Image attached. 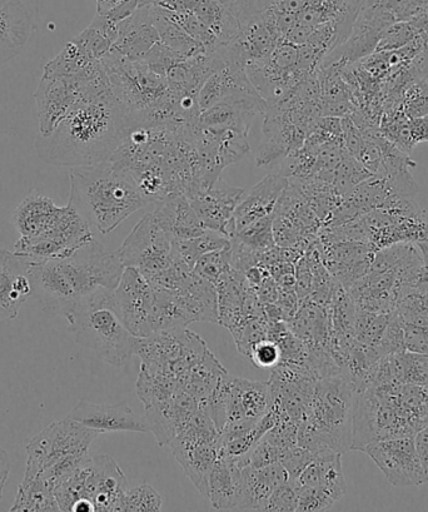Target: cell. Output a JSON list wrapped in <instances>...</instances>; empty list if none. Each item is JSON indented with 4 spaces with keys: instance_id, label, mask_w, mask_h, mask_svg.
Wrapping results in <instances>:
<instances>
[{
    "instance_id": "1",
    "label": "cell",
    "mask_w": 428,
    "mask_h": 512,
    "mask_svg": "<svg viewBox=\"0 0 428 512\" xmlns=\"http://www.w3.org/2000/svg\"><path fill=\"white\" fill-rule=\"evenodd\" d=\"M133 128L112 89L92 94L83 97L49 136L38 134V157L59 167L93 166L108 161Z\"/></svg>"
},
{
    "instance_id": "2",
    "label": "cell",
    "mask_w": 428,
    "mask_h": 512,
    "mask_svg": "<svg viewBox=\"0 0 428 512\" xmlns=\"http://www.w3.org/2000/svg\"><path fill=\"white\" fill-rule=\"evenodd\" d=\"M124 272L117 253H111L96 240L71 256L34 262V295L44 310L66 317L82 297L98 288L116 290Z\"/></svg>"
},
{
    "instance_id": "3",
    "label": "cell",
    "mask_w": 428,
    "mask_h": 512,
    "mask_svg": "<svg viewBox=\"0 0 428 512\" xmlns=\"http://www.w3.org/2000/svg\"><path fill=\"white\" fill-rule=\"evenodd\" d=\"M69 180L68 205L102 235L116 230L134 212L151 203L131 173L109 161L72 168Z\"/></svg>"
},
{
    "instance_id": "4",
    "label": "cell",
    "mask_w": 428,
    "mask_h": 512,
    "mask_svg": "<svg viewBox=\"0 0 428 512\" xmlns=\"http://www.w3.org/2000/svg\"><path fill=\"white\" fill-rule=\"evenodd\" d=\"M101 63L113 96L126 109L134 126L178 128L177 102L167 77L154 73L143 61H129L113 51Z\"/></svg>"
},
{
    "instance_id": "5",
    "label": "cell",
    "mask_w": 428,
    "mask_h": 512,
    "mask_svg": "<svg viewBox=\"0 0 428 512\" xmlns=\"http://www.w3.org/2000/svg\"><path fill=\"white\" fill-rule=\"evenodd\" d=\"M356 391L347 377L330 376L316 381L305 417L298 426L297 445L315 455L351 450Z\"/></svg>"
},
{
    "instance_id": "6",
    "label": "cell",
    "mask_w": 428,
    "mask_h": 512,
    "mask_svg": "<svg viewBox=\"0 0 428 512\" xmlns=\"http://www.w3.org/2000/svg\"><path fill=\"white\" fill-rule=\"evenodd\" d=\"M66 318L78 344L106 364L123 367L134 355L137 337L119 316L112 290L98 288L82 297Z\"/></svg>"
},
{
    "instance_id": "7",
    "label": "cell",
    "mask_w": 428,
    "mask_h": 512,
    "mask_svg": "<svg viewBox=\"0 0 428 512\" xmlns=\"http://www.w3.org/2000/svg\"><path fill=\"white\" fill-rule=\"evenodd\" d=\"M127 479L111 456L84 460L54 487L61 511H71L79 499L92 502L96 511H124Z\"/></svg>"
},
{
    "instance_id": "8",
    "label": "cell",
    "mask_w": 428,
    "mask_h": 512,
    "mask_svg": "<svg viewBox=\"0 0 428 512\" xmlns=\"http://www.w3.org/2000/svg\"><path fill=\"white\" fill-rule=\"evenodd\" d=\"M99 432L72 419L54 422L27 445V469L24 480L44 479L64 462L88 456L89 447Z\"/></svg>"
},
{
    "instance_id": "9",
    "label": "cell",
    "mask_w": 428,
    "mask_h": 512,
    "mask_svg": "<svg viewBox=\"0 0 428 512\" xmlns=\"http://www.w3.org/2000/svg\"><path fill=\"white\" fill-rule=\"evenodd\" d=\"M272 405L270 382L220 377L209 400L218 432L233 424H257Z\"/></svg>"
},
{
    "instance_id": "10",
    "label": "cell",
    "mask_w": 428,
    "mask_h": 512,
    "mask_svg": "<svg viewBox=\"0 0 428 512\" xmlns=\"http://www.w3.org/2000/svg\"><path fill=\"white\" fill-rule=\"evenodd\" d=\"M171 446L189 480L208 497L209 474L220 452V432L211 417L193 414Z\"/></svg>"
},
{
    "instance_id": "11",
    "label": "cell",
    "mask_w": 428,
    "mask_h": 512,
    "mask_svg": "<svg viewBox=\"0 0 428 512\" xmlns=\"http://www.w3.org/2000/svg\"><path fill=\"white\" fill-rule=\"evenodd\" d=\"M117 255L124 268H136L151 281L173 265V238L149 213L129 233Z\"/></svg>"
},
{
    "instance_id": "12",
    "label": "cell",
    "mask_w": 428,
    "mask_h": 512,
    "mask_svg": "<svg viewBox=\"0 0 428 512\" xmlns=\"http://www.w3.org/2000/svg\"><path fill=\"white\" fill-rule=\"evenodd\" d=\"M113 296L119 316L134 337H148L161 331L156 290L136 268H124Z\"/></svg>"
},
{
    "instance_id": "13",
    "label": "cell",
    "mask_w": 428,
    "mask_h": 512,
    "mask_svg": "<svg viewBox=\"0 0 428 512\" xmlns=\"http://www.w3.org/2000/svg\"><path fill=\"white\" fill-rule=\"evenodd\" d=\"M91 225L67 205L62 207L56 225L37 237H21L16 243V252L37 261L53 260L71 256L79 248L92 242Z\"/></svg>"
},
{
    "instance_id": "14",
    "label": "cell",
    "mask_w": 428,
    "mask_h": 512,
    "mask_svg": "<svg viewBox=\"0 0 428 512\" xmlns=\"http://www.w3.org/2000/svg\"><path fill=\"white\" fill-rule=\"evenodd\" d=\"M361 451L375 462L393 486H418L426 482L413 436L373 441Z\"/></svg>"
},
{
    "instance_id": "15",
    "label": "cell",
    "mask_w": 428,
    "mask_h": 512,
    "mask_svg": "<svg viewBox=\"0 0 428 512\" xmlns=\"http://www.w3.org/2000/svg\"><path fill=\"white\" fill-rule=\"evenodd\" d=\"M245 193L242 188L232 187L218 178L207 190L186 197L207 230L222 233L232 240L236 235L235 211Z\"/></svg>"
},
{
    "instance_id": "16",
    "label": "cell",
    "mask_w": 428,
    "mask_h": 512,
    "mask_svg": "<svg viewBox=\"0 0 428 512\" xmlns=\"http://www.w3.org/2000/svg\"><path fill=\"white\" fill-rule=\"evenodd\" d=\"M341 456L338 452L316 455L298 477V482L305 487L318 511L330 510L346 494Z\"/></svg>"
},
{
    "instance_id": "17",
    "label": "cell",
    "mask_w": 428,
    "mask_h": 512,
    "mask_svg": "<svg viewBox=\"0 0 428 512\" xmlns=\"http://www.w3.org/2000/svg\"><path fill=\"white\" fill-rule=\"evenodd\" d=\"M36 261L22 253L0 250V320L16 318L34 295L32 270Z\"/></svg>"
},
{
    "instance_id": "18",
    "label": "cell",
    "mask_w": 428,
    "mask_h": 512,
    "mask_svg": "<svg viewBox=\"0 0 428 512\" xmlns=\"http://www.w3.org/2000/svg\"><path fill=\"white\" fill-rule=\"evenodd\" d=\"M263 143L257 166H270L278 159L295 153L305 144L307 133L293 121L290 111L281 103L268 107L263 123Z\"/></svg>"
},
{
    "instance_id": "19",
    "label": "cell",
    "mask_w": 428,
    "mask_h": 512,
    "mask_svg": "<svg viewBox=\"0 0 428 512\" xmlns=\"http://www.w3.org/2000/svg\"><path fill=\"white\" fill-rule=\"evenodd\" d=\"M68 417L99 434H106V432H142L144 434L151 431L147 417L136 414L124 402L118 405H98L82 401L74 407Z\"/></svg>"
},
{
    "instance_id": "20",
    "label": "cell",
    "mask_w": 428,
    "mask_h": 512,
    "mask_svg": "<svg viewBox=\"0 0 428 512\" xmlns=\"http://www.w3.org/2000/svg\"><path fill=\"white\" fill-rule=\"evenodd\" d=\"M268 104L261 96H247L226 99L199 116V126L208 129H227L248 136L253 119L265 114Z\"/></svg>"
},
{
    "instance_id": "21",
    "label": "cell",
    "mask_w": 428,
    "mask_h": 512,
    "mask_svg": "<svg viewBox=\"0 0 428 512\" xmlns=\"http://www.w3.org/2000/svg\"><path fill=\"white\" fill-rule=\"evenodd\" d=\"M158 42H161V38L154 26L152 6L149 4L139 7L131 17L119 23L118 37L111 51L129 61H143Z\"/></svg>"
},
{
    "instance_id": "22",
    "label": "cell",
    "mask_w": 428,
    "mask_h": 512,
    "mask_svg": "<svg viewBox=\"0 0 428 512\" xmlns=\"http://www.w3.org/2000/svg\"><path fill=\"white\" fill-rule=\"evenodd\" d=\"M247 96H260V94L248 78L245 64L230 61L213 72L203 84L198 94V104L203 112L226 99Z\"/></svg>"
},
{
    "instance_id": "23",
    "label": "cell",
    "mask_w": 428,
    "mask_h": 512,
    "mask_svg": "<svg viewBox=\"0 0 428 512\" xmlns=\"http://www.w3.org/2000/svg\"><path fill=\"white\" fill-rule=\"evenodd\" d=\"M288 186H290V180L278 173V175H268L263 178L255 187L245 193L235 211L236 233L252 223L272 215Z\"/></svg>"
},
{
    "instance_id": "24",
    "label": "cell",
    "mask_w": 428,
    "mask_h": 512,
    "mask_svg": "<svg viewBox=\"0 0 428 512\" xmlns=\"http://www.w3.org/2000/svg\"><path fill=\"white\" fill-rule=\"evenodd\" d=\"M32 36V19L21 0H0V66L12 61Z\"/></svg>"
},
{
    "instance_id": "25",
    "label": "cell",
    "mask_w": 428,
    "mask_h": 512,
    "mask_svg": "<svg viewBox=\"0 0 428 512\" xmlns=\"http://www.w3.org/2000/svg\"><path fill=\"white\" fill-rule=\"evenodd\" d=\"M288 480V474L281 464L258 467H242V481L238 511H263L278 486Z\"/></svg>"
},
{
    "instance_id": "26",
    "label": "cell",
    "mask_w": 428,
    "mask_h": 512,
    "mask_svg": "<svg viewBox=\"0 0 428 512\" xmlns=\"http://www.w3.org/2000/svg\"><path fill=\"white\" fill-rule=\"evenodd\" d=\"M152 215L173 241L189 240L208 231L184 193L159 201Z\"/></svg>"
},
{
    "instance_id": "27",
    "label": "cell",
    "mask_w": 428,
    "mask_h": 512,
    "mask_svg": "<svg viewBox=\"0 0 428 512\" xmlns=\"http://www.w3.org/2000/svg\"><path fill=\"white\" fill-rule=\"evenodd\" d=\"M242 469L235 459L218 452L208 480V497L216 510H237L241 494Z\"/></svg>"
},
{
    "instance_id": "28",
    "label": "cell",
    "mask_w": 428,
    "mask_h": 512,
    "mask_svg": "<svg viewBox=\"0 0 428 512\" xmlns=\"http://www.w3.org/2000/svg\"><path fill=\"white\" fill-rule=\"evenodd\" d=\"M61 212L51 198L32 192L14 212V226L21 237H37L56 225Z\"/></svg>"
},
{
    "instance_id": "29",
    "label": "cell",
    "mask_w": 428,
    "mask_h": 512,
    "mask_svg": "<svg viewBox=\"0 0 428 512\" xmlns=\"http://www.w3.org/2000/svg\"><path fill=\"white\" fill-rule=\"evenodd\" d=\"M101 61L93 58L76 39L68 42L63 51L44 67L43 76L53 78H76L91 71Z\"/></svg>"
},
{
    "instance_id": "30",
    "label": "cell",
    "mask_w": 428,
    "mask_h": 512,
    "mask_svg": "<svg viewBox=\"0 0 428 512\" xmlns=\"http://www.w3.org/2000/svg\"><path fill=\"white\" fill-rule=\"evenodd\" d=\"M152 6V17L154 26H156L161 42L173 51L184 54L187 57L196 56V54L207 51L206 47L194 41L184 29L168 16L166 9L158 6Z\"/></svg>"
},
{
    "instance_id": "31",
    "label": "cell",
    "mask_w": 428,
    "mask_h": 512,
    "mask_svg": "<svg viewBox=\"0 0 428 512\" xmlns=\"http://www.w3.org/2000/svg\"><path fill=\"white\" fill-rule=\"evenodd\" d=\"M231 247V238L216 231H206L203 235L189 240L173 241L174 260L184 263L193 270L199 258L209 252L226 250Z\"/></svg>"
},
{
    "instance_id": "32",
    "label": "cell",
    "mask_w": 428,
    "mask_h": 512,
    "mask_svg": "<svg viewBox=\"0 0 428 512\" xmlns=\"http://www.w3.org/2000/svg\"><path fill=\"white\" fill-rule=\"evenodd\" d=\"M11 511H61L54 489L42 479L23 480Z\"/></svg>"
},
{
    "instance_id": "33",
    "label": "cell",
    "mask_w": 428,
    "mask_h": 512,
    "mask_svg": "<svg viewBox=\"0 0 428 512\" xmlns=\"http://www.w3.org/2000/svg\"><path fill=\"white\" fill-rule=\"evenodd\" d=\"M243 246L257 253H265L275 248L276 240L273 233V213L262 220L252 223V225L243 228L233 237Z\"/></svg>"
},
{
    "instance_id": "34",
    "label": "cell",
    "mask_w": 428,
    "mask_h": 512,
    "mask_svg": "<svg viewBox=\"0 0 428 512\" xmlns=\"http://www.w3.org/2000/svg\"><path fill=\"white\" fill-rule=\"evenodd\" d=\"M232 268V248L209 252L202 256L194 265L193 272L212 285L216 286L220 278Z\"/></svg>"
},
{
    "instance_id": "35",
    "label": "cell",
    "mask_w": 428,
    "mask_h": 512,
    "mask_svg": "<svg viewBox=\"0 0 428 512\" xmlns=\"http://www.w3.org/2000/svg\"><path fill=\"white\" fill-rule=\"evenodd\" d=\"M397 315L406 325L428 328V298L410 292L397 303Z\"/></svg>"
},
{
    "instance_id": "36",
    "label": "cell",
    "mask_w": 428,
    "mask_h": 512,
    "mask_svg": "<svg viewBox=\"0 0 428 512\" xmlns=\"http://www.w3.org/2000/svg\"><path fill=\"white\" fill-rule=\"evenodd\" d=\"M163 497L151 485L143 484L127 490L124 496V511L157 512L162 510Z\"/></svg>"
},
{
    "instance_id": "37",
    "label": "cell",
    "mask_w": 428,
    "mask_h": 512,
    "mask_svg": "<svg viewBox=\"0 0 428 512\" xmlns=\"http://www.w3.org/2000/svg\"><path fill=\"white\" fill-rule=\"evenodd\" d=\"M187 58L189 57L173 51L172 48L167 47L166 44L162 42H158L156 46L147 53V56L143 58V62L146 63L147 67L154 73L167 77V73L171 71L174 66L186 61Z\"/></svg>"
},
{
    "instance_id": "38",
    "label": "cell",
    "mask_w": 428,
    "mask_h": 512,
    "mask_svg": "<svg viewBox=\"0 0 428 512\" xmlns=\"http://www.w3.org/2000/svg\"><path fill=\"white\" fill-rule=\"evenodd\" d=\"M74 39L97 61H102L113 47L112 39L94 22Z\"/></svg>"
},
{
    "instance_id": "39",
    "label": "cell",
    "mask_w": 428,
    "mask_h": 512,
    "mask_svg": "<svg viewBox=\"0 0 428 512\" xmlns=\"http://www.w3.org/2000/svg\"><path fill=\"white\" fill-rule=\"evenodd\" d=\"M298 490H300L298 480L288 479L286 482H283L281 486H278L275 492H273L263 511H297Z\"/></svg>"
},
{
    "instance_id": "40",
    "label": "cell",
    "mask_w": 428,
    "mask_h": 512,
    "mask_svg": "<svg viewBox=\"0 0 428 512\" xmlns=\"http://www.w3.org/2000/svg\"><path fill=\"white\" fill-rule=\"evenodd\" d=\"M248 357L260 369H275L282 362V351L276 341L261 340L251 347Z\"/></svg>"
},
{
    "instance_id": "41",
    "label": "cell",
    "mask_w": 428,
    "mask_h": 512,
    "mask_svg": "<svg viewBox=\"0 0 428 512\" xmlns=\"http://www.w3.org/2000/svg\"><path fill=\"white\" fill-rule=\"evenodd\" d=\"M403 114L407 118L428 116V86L425 82L412 84L405 93Z\"/></svg>"
},
{
    "instance_id": "42",
    "label": "cell",
    "mask_w": 428,
    "mask_h": 512,
    "mask_svg": "<svg viewBox=\"0 0 428 512\" xmlns=\"http://www.w3.org/2000/svg\"><path fill=\"white\" fill-rule=\"evenodd\" d=\"M316 455L312 454L311 451L303 449L298 445L287 449L283 454L281 464L285 467L288 479L298 480V477L302 474V471L306 469V466L315 459Z\"/></svg>"
},
{
    "instance_id": "43",
    "label": "cell",
    "mask_w": 428,
    "mask_h": 512,
    "mask_svg": "<svg viewBox=\"0 0 428 512\" xmlns=\"http://www.w3.org/2000/svg\"><path fill=\"white\" fill-rule=\"evenodd\" d=\"M413 440H415L416 451L418 457H420L423 474H425L426 482H428V422L413 436Z\"/></svg>"
},
{
    "instance_id": "44",
    "label": "cell",
    "mask_w": 428,
    "mask_h": 512,
    "mask_svg": "<svg viewBox=\"0 0 428 512\" xmlns=\"http://www.w3.org/2000/svg\"><path fill=\"white\" fill-rule=\"evenodd\" d=\"M407 124L413 146L416 143L428 142V116L408 118Z\"/></svg>"
},
{
    "instance_id": "45",
    "label": "cell",
    "mask_w": 428,
    "mask_h": 512,
    "mask_svg": "<svg viewBox=\"0 0 428 512\" xmlns=\"http://www.w3.org/2000/svg\"><path fill=\"white\" fill-rule=\"evenodd\" d=\"M9 472H11V461L3 447H0V501H2L4 487L7 485Z\"/></svg>"
}]
</instances>
